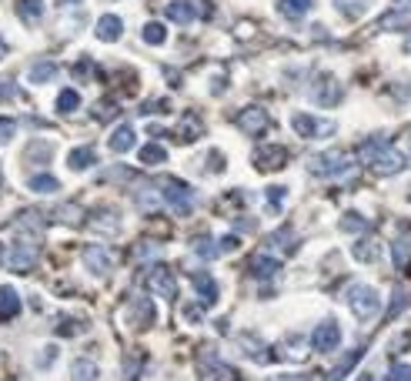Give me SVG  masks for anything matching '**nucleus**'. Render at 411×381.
<instances>
[{
    "mask_svg": "<svg viewBox=\"0 0 411 381\" xmlns=\"http://www.w3.org/2000/svg\"><path fill=\"white\" fill-rule=\"evenodd\" d=\"M308 167H311V174H317V178H338V174H344L351 167V157L344 154V151H338V147H331L325 154L311 157Z\"/></svg>",
    "mask_w": 411,
    "mask_h": 381,
    "instance_id": "4",
    "label": "nucleus"
},
{
    "mask_svg": "<svg viewBox=\"0 0 411 381\" xmlns=\"http://www.w3.org/2000/svg\"><path fill=\"white\" fill-rule=\"evenodd\" d=\"M388 381H411V365H391Z\"/></svg>",
    "mask_w": 411,
    "mask_h": 381,
    "instance_id": "42",
    "label": "nucleus"
},
{
    "mask_svg": "<svg viewBox=\"0 0 411 381\" xmlns=\"http://www.w3.org/2000/svg\"><path fill=\"white\" fill-rule=\"evenodd\" d=\"M334 7H338V13H344V17H361L368 7H371V0H334Z\"/></svg>",
    "mask_w": 411,
    "mask_h": 381,
    "instance_id": "31",
    "label": "nucleus"
},
{
    "mask_svg": "<svg viewBox=\"0 0 411 381\" xmlns=\"http://www.w3.org/2000/svg\"><path fill=\"white\" fill-rule=\"evenodd\" d=\"M395 4H398V7H405V11L411 7V0H395Z\"/></svg>",
    "mask_w": 411,
    "mask_h": 381,
    "instance_id": "49",
    "label": "nucleus"
},
{
    "mask_svg": "<svg viewBox=\"0 0 411 381\" xmlns=\"http://www.w3.org/2000/svg\"><path fill=\"white\" fill-rule=\"evenodd\" d=\"M134 204L141 207L144 215H157V207H161V194H154L151 184H137V188H134Z\"/></svg>",
    "mask_w": 411,
    "mask_h": 381,
    "instance_id": "17",
    "label": "nucleus"
},
{
    "mask_svg": "<svg viewBox=\"0 0 411 381\" xmlns=\"http://www.w3.org/2000/svg\"><path fill=\"white\" fill-rule=\"evenodd\" d=\"M194 254H201V258L214 261V258L221 254V248H218V244H214L211 238H198V241H194Z\"/></svg>",
    "mask_w": 411,
    "mask_h": 381,
    "instance_id": "36",
    "label": "nucleus"
},
{
    "mask_svg": "<svg viewBox=\"0 0 411 381\" xmlns=\"http://www.w3.org/2000/svg\"><path fill=\"white\" fill-rule=\"evenodd\" d=\"M237 131H244V134H261V131H268V110L264 108H244L241 114H237Z\"/></svg>",
    "mask_w": 411,
    "mask_h": 381,
    "instance_id": "11",
    "label": "nucleus"
},
{
    "mask_svg": "<svg viewBox=\"0 0 411 381\" xmlns=\"http://www.w3.org/2000/svg\"><path fill=\"white\" fill-rule=\"evenodd\" d=\"M57 77V64H50V60H40L30 67V84H47Z\"/></svg>",
    "mask_w": 411,
    "mask_h": 381,
    "instance_id": "30",
    "label": "nucleus"
},
{
    "mask_svg": "<svg viewBox=\"0 0 411 381\" xmlns=\"http://www.w3.org/2000/svg\"><path fill=\"white\" fill-rule=\"evenodd\" d=\"M284 194H288V188H268V204H271V211H278L281 207V201H284Z\"/></svg>",
    "mask_w": 411,
    "mask_h": 381,
    "instance_id": "43",
    "label": "nucleus"
},
{
    "mask_svg": "<svg viewBox=\"0 0 411 381\" xmlns=\"http://www.w3.org/2000/svg\"><path fill=\"white\" fill-rule=\"evenodd\" d=\"M237 244H241V241H237L235 234H224V238H221V244H218V248H221V254H227V251H237Z\"/></svg>",
    "mask_w": 411,
    "mask_h": 381,
    "instance_id": "44",
    "label": "nucleus"
},
{
    "mask_svg": "<svg viewBox=\"0 0 411 381\" xmlns=\"http://www.w3.org/2000/svg\"><path fill=\"white\" fill-rule=\"evenodd\" d=\"M21 311V295L13 288H0V322H7Z\"/></svg>",
    "mask_w": 411,
    "mask_h": 381,
    "instance_id": "22",
    "label": "nucleus"
},
{
    "mask_svg": "<svg viewBox=\"0 0 411 381\" xmlns=\"http://www.w3.org/2000/svg\"><path fill=\"white\" fill-rule=\"evenodd\" d=\"M84 264H87L94 274H107L114 261H111V254H107L104 244H87V248H84Z\"/></svg>",
    "mask_w": 411,
    "mask_h": 381,
    "instance_id": "14",
    "label": "nucleus"
},
{
    "mask_svg": "<svg viewBox=\"0 0 411 381\" xmlns=\"http://www.w3.org/2000/svg\"><path fill=\"white\" fill-rule=\"evenodd\" d=\"M128 318L134 328H151L157 322V311L147 298H130V308H128Z\"/></svg>",
    "mask_w": 411,
    "mask_h": 381,
    "instance_id": "13",
    "label": "nucleus"
},
{
    "mask_svg": "<svg viewBox=\"0 0 411 381\" xmlns=\"http://www.w3.org/2000/svg\"><path fill=\"white\" fill-rule=\"evenodd\" d=\"M348 308L354 311L358 322H375L378 314H381V295H378V288L354 285L348 291Z\"/></svg>",
    "mask_w": 411,
    "mask_h": 381,
    "instance_id": "3",
    "label": "nucleus"
},
{
    "mask_svg": "<svg viewBox=\"0 0 411 381\" xmlns=\"http://www.w3.org/2000/svg\"><path fill=\"white\" fill-rule=\"evenodd\" d=\"M71 375H74V381H94L97 378V365H94V361H74Z\"/></svg>",
    "mask_w": 411,
    "mask_h": 381,
    "instance_id": "34",
    "label": "nucleus"
},
{
    "mask_svg": "<svg viewBox=\"0 0 411 381\" xmlns=\"http://www.w3.org/2000/svg\"><path fill=\"white\" fill-rule=\"evenodd\" d=\"M271 381H308V378H301V375H281V378H271Z\"/></svg>",
    "mask_w": 411,
    "mask_h": 381,
    "instance_id": "46",
    "label": "nucleus"
},
{
    "mask_svg": "<svg viewBox=\"0 0 411 381\" xmlns=\"http://www.w3.org/2000/svg\"><path fill=\"white\" fill-rule=\"evenodd\" d=\"M27 188L34 190V194H57V190H60V181L50 178V174H34V178L27 181Z\"/></svg>",
    "mask_w": 411,
    "mask_h": 381,
    "instance_id": "28",
    "label": "nucleus"
},
{
    "mask_svg": "<svg viewBox=\"0 0 411 381\" xmlns=\"http://www.w3.org/2000/svg\"><path fill=\"white\" fill-rule=\"evenodd\" d=\"M60 4H64V7H71V4H81V0H60Z\"/></svg>",
    "mask_w": 411,
    "mask_h": 381,
    "instance_id": "50",
    "label": "nucleus"
},
{
    "mask_svg": "<svg viewBox=\"0 0 411 381\" xmlns=\"http://www.w3.org/2000/svg\"><path fill=\"white\" fill-rule=\"evenodd\" d=\"M311 4L315 0H278V11L288 17V21H298V17H305L311 11Z\"/></svg>",
    "mask_w": 411,
    "mask_h": 381,
    "instance_id": "26",
    "label": "nucleus"
},
{
    "mask_svg": "<svg viewBox=\"0 0 411 381\" xmlns=\"http://www.w3.org/2000/svg\"><path fill=\"white\" fill-rule=\"evenodd\" d=\"M94 161H97L94 147H74L71 154H67V167H71V171H87Z\"/></svg>",
    "mask_w": 411,
    "mask_h": 381,
    "instance_id": "23",
    "label": "nucleus"
},
{
    "mask_svg": "<svg viewBox=\"0 0 411 381\" xmlns=\"http://www.w3.org/2000/svg\"><path fill=\"white\" fill-rule=\"evenodd\" d=\"M7 57V44H4V37H0V60Z\"/></svg>",
    "mask_w": 411,
    "mask_h": 381,
    "instance_id": "48",
    "label": "nucleus"
},
{
    "mask_svg": "<svg viewBox=\"0 0 411 381\" xmlns=\"http://www.w3.org/2000/svg\"><path fill=\"white\" fill-rule=\"evenodd\" d=\"M201 131H204V120H201L194 110H188V114H184V124H177L174 141L191 144V141H198V137H201Z\"/></svg>",
    "mask_w": 411,
    "mask_h": 381,
    "instance_id": "16",
    "label": "nucleus"
},
{
    "mask_svg": "<svg viewBox=\"0 0 411 381\" xmlns=\"http://www.w3.org/2000/svg\"><path fill=\"white\" fill-rule=\"evenodd\" d=\"M147 281H151V288H154V295H157V298H167V301L177 298V278H174L171 268L154 264L151 271H147Z\"/></svg>",
    "mask_w": 411,
    "mask_h": 381,
    "instance_id": "7",
    "label": "nucleus"
},
{
    "mask_svg": "<svg viewBox=\"0 0 411 381\" xmlns=\"http://www.w3.org/2000/svg\"><path fill=\"white\" fill-rule=\"evenodd\" d=\"M315 101L317 104H325V108H331V104H338L341 101V84L331 77V74H321V84H317L315 91Z\"/></svg>",
    "mask_w": 411,
    "mask_h": 381,
    "instance_id": "15",
    "label": "nucleus"
},
{
    "mask_svg": "<svg viewBox=\"0 0 411 381\" xmlns=\"http://www.w3.org/2000/svg\"><path fill=\"white\" fill-rule=\"evenodd\" d=\"M11 94V81H0V97Z\"/></svg>",
    "mask_w": 411,
    "mask_h": 381,
    "instance_id": "47",
    "label": "nucleus"
},
{
    "mask_svg": "<svg viewBox=\"0 0 411 381\" xmlns=\"http://www.w3.org/2000/svg\"><path fill=\"white\" fill-rule=\"evenodd\" d=\"M291 127H294L298 137H308V141L317 137V134H331V131H334V124H331V120H317V118H311V114H294Z\"/></svg>",
    "mask_w": 411,
    "mask_h": 381,
    "instance_id": "9",
    "label": "nucleus"
},
{
    "mask_svg": "<svg viewBox=\"0 0 411 381\" xmlns=\"http://www.w3.org/2000/svg\"><path fill=\"white\" fill-rule=\"evenodd\" d=\"M17 134V120L13 118H0V144H7Z\"/></svg>",
    "mask_w": 411,
    "mask_h": 381,
    "instance_id": "41",
    "label": "nucleus"
},
{
    "mask_svg": "<svg viewBox=\"0 0 411 381\" xmlns=\"http://www.w3.org/2000/svg\"><path fill=\"white\" fill-rule=\"evenodd\" d=\"M358 154H361V161L368 167H375L378 174H398L401 167H405V154L395 151V147L385 141V134L368 137V141L358 147Z\"/></svg>",
    "mask_w": 411,
    "mask_h": 381,
    "instance_id": "1",
    "label": "nucleus"
},
{
    "mask_svg": "<svg viewBox=\"0 0 411 381\" xmlns=\"http://www.w3.org/2000/svg\"><path fill=\"white\" fill-rule=\"evenodd\" d=\"M364 227H368V221L361 215H354V211H348L341 217V231H364Z\"/></svg>",
    "mask_w": 411,
    "mask_h": 381,
    "instance_id": "39",
    "label": "nucleus"
},
{
    "mask_svg": "<svg viewBox=\"0 0 411 381\" xmlns=\"http://www.w3.org/2000/svg\"><path fill=\"white\" fill-rule=\"evenodd\" d=\"M278 271H281V264L274 261V258H268V254H254V258H251V274H254V278L271 281Z\"/></svg>",
    "mask_w": 411,
    "mask_h": 381,
    "instance_id": "21",
    "label": "nucleus"
},
{
    "mask_svg": "<svg viewBox=\"0 0 411 381\" xmlns=\"http://www.w3.org/2000/svg\"><path fill=\"white\" fill-rule=\"evenodd\" d=\"M405 50H408V54H411V37H408V40H405Z\"/></svg>",
    "mask_w": 411,
    "mask_h": 381,
    "instance_id": "51",
    "label": "nucleus"
},
{
    "mask_svg": "<svg viewBox=\"0 0 411 381\" xmlns=\"http://www.w3.org/2000/svg\"><path fill=\"white\" fill-rule=\"evenodd\" d=\"M141 365H144V351H141V348H134V351H130V358H124V378L137 381V371H141Z\"/></svg>",
    "mask_w": 411,
    "mask_h": 381,
    "instance_id": "32",
    "label": "nucleus"
},
{
    "mask_svg": "<svg viewBox=\"0 0 411 381\" xmlns=\"http://www.w3.org/2000/svg\"><path fill=\"white\" fill-rule=\"evenodd\" d=\"M338 345H341V328L334 322H321L311 331V348L315 351H334Z\"/></svg>",
    "mask_w": 411,
    "mask_h": 381,
    "instance_id": "10",
    "label": "nucleus"
},
{
    "mask_svg": "<svg viewBox=\"0 0 411 381\" xmlns=\"http://www.w3.org/2000/svg\"><path fill=\"white\" fill-rule=\"evenodd\" d=\"M401 308H405V295H398V301H391V311L388 314L395 318V314H401Z\"/></svg>",
    "mask_w": 411,
    "mask_h": 381,
    "instance_id": "45",
    "label": "nucleus"
},
{
    "mask_svg": "<svg viewBox=\"0 0 411 381\" xmlns=\"http://www.w3.org/2000/svg\"><path fill=\"white\" fill-rule=\"evenodd\" d=\"M17 13H21V21H27V24H37L40 13H44V0H17Z\"/></svg>",
    "mask_w": 411,
    "mask_h": 381,
    "instance_id": "27",
    "label": "nucleus"
},
{
    "mask_svg": "<svg viewBox=\"0 0 411 381\" xmlns=\"http://www.w3.org/2000/svg\"><path fill=\"white\" fill-rule=\"evenodd\" d=\"M120 30H124V24H120L118 13H107V17H101V21H97V37H101V40H107V44H114V40L120 37Z\"/></svg>",
    "mask_w": 411,
    "mask_h": 381,
    "instance_id": "20",
    "label": "nucleus"
},
{
    "mask_svg": "<svg viewBox=\"0 0 411 381\" xmlns=\"http://www.w3.org/2000/svg\"><path fill=\"white\" fill-rule=\"evenodd\" d=\"M191 281H194V288H198L201 305H208V308H211V305H218V285H214V278L194 271V274H191Z\"/></svg>",
    "mask_w": 411,
    "mask_h": 381,
    "instance_id": "18",
    "label": "nucleus"
},
{
    "mask_svg": "<svg viewBox=\"0 0 411 381\" xmlns=\"http://www.w3.org/2000/svg\"><path fill=\"white\" fill-rule=\"evenodd\" d=\"M77 108H81V94H77V91H64V94L57 97V110H60V114H74Z\"/></svg>",
    "mask_w": 411,
    "mask_h": 381,
    "instance_id": "35",
    "label": "nucleus"
},
{
    "mask_svg": "<svg viewBox=\"0 0 411 381\" xmlns=\"http://www.w3.org/2000/svg\"><path fill=\"white\" fill-rule=\"evenodd\" d=\"M288 147H281V144H264L258 154H254V167L258 171H281L284 164H288Z\"/></svg>",
    "mask_w": 411,
    "mask_h": 381,
    "instance_id": "8",
    "label": "nucleus"
},
{
    "mask_svg": "<svg viewBox=\"0 0 411 381\" xmlns=\"http://www.w3.org/2000/svg\"><path fill=\"white\" fill-rule=\"evenodd\" d=\"M201 371L208 375V381H237V371L231 368V365L218 361V355H214V351H208V355L201 358Z\"/></svg>",
    "mask_w": 411,
    "mask_h": 381,
    "instance_id": "12",
    "label": "nucleus"
},
{
    "mask_svg": "<svg viewBox=\"0 0 411 381\" xmlns=\"http://www.w3.org/2000/svg\"><path fill=\"white\" fill-rule=\"evenodd\" d=\"M164 13L174 24L188 27L194 17H211V0H171L164 7Z\"/></svg>",
    "mask_w": 411,
    "mask_h": 381,
    "instance_id": "5",
    "label": "nucleus"
},
{
    "mask_svg": "<svg viewBox=\"0 0 411 381\" xmlns=\"http://www.w3.org/2000/svg\"><path fill=\"white\" fill-rule=\"evenodd\" d=\"M144 40H147V44H164L167 40L164 24H147L144 27Z\"/></svg>",
    "mask_w": 411,
    "mask_h": 381,
    "instance_id": "37",
    "label": "nucleus"
},
{
    "mask_svg": "<svg viewBox=\"0 0 411 381\" xmlns=\"http://www.w3.org/2000/svg\"><path fill=\"white\" fill-rule=\"evenodd\" d=\"M167 161V151L161 147V144H147V147H141V164H164Z\"/></svg>",
    "mask_w": 411,
    "mask_h": 381,
    "instance_id": "33",
    "label": "nucleus"
},
{
    "mask_svg": "<svg viewBox=\"0 0 411 381\" xmlns=\"http://www.w3.org/2000/svg\"><path fill=\"white\" fill-rule=\"evenodd\" d=\"M361 381H375V378H371V375H361Z\"/></svg>",
    "mask_w": 411,
    "mask_h": 381,
    "instance_id": "52",
    "label": "nucleus"
},
{
    "mask_svg": "<svg viewBox=\"0 0 411 381\" xmlns=\"http://www.w3.org/2000/svg\"><path fill=\"white\" fill-rule=\"evenodd\" d=\"M358 358H361V351H348V355H344V361H338V365H334V368L325 375V381H341L344 375H348V371L354 368V365H358Z\"/></svg>",
    "mask_w": 411,
    "mask_h": 381,
    "instance_id": "29",
    "label": "nucleus"
},
{
    "mask_svg": "<svg viewBox=\"0 0 411 381\" xmlns=\"http://www.w3.org/2000/svg\"><path fill=\"white\" fill-rule=\"evenodd\" d=\"M157 188H164L161 198H164L167 207H171L177 217H188L191 211H194V190H191V184H184V181H177V178H161Z\"/></svg>",
    "mask_w": 411,
    "mask_h": 381,
    "instance_id": "2",
    "label": "nucleus"
},
{
    "mask_svg": "<svg viewBox=\"0 0 411 381\" xmlns=\"http://www.w3.org/2000/svg\"><path fill=\"white\" fill-rule=\"evenodd\" d=\"M111 118H118V108H114L111 101H104V104L97 101V104H94V120H101V124H104V120H111Z\"/></svg>",
    "mask_w": 411,
    "mask_h": 381,
    "instance_id": "40",
    "label": "nucleus"
},
{
    "mask_svg": "<svg viewBox=\"0 0 411 381\" xmlns=\"http://www.w3.org/2000/svg\"><path fill=\"white\" fill-rule=\"evenodd\" d=\"M354 258H358V261H378V248H375V241H361V244L354 248Z\"/></svg>",
    "mask_w": 411,
    "mask_h": 381,
    "instance_id": "38",
    "label": "nucleus"
},
{
    "mask_svg": "<svg viewBox=\"0 0 411 381\" xmlns=\"http://www.w3.org/2000/svg\"><path fill=\"white\" fill-rule=\"evenodd\" d=\"M378 27L381 30H405V27H411V11H391V13H385L381 21H378Z\"/></svg>",
    "mask_w": 411,
    "mask_h": 381,
    "instance_id": "24",
    "label": "nucleus"
},
{
    "mask_svg": "<svg viewBox=\"0 0 411 381\" xmlns=\"http://www.w3.org/2000/svg\"><path fill=\"white\" fill-rule=\"evenodd\" d=\"M237 341H241V345L247 348L244 355L251 358V361H261V365H268V361H271V355H268V345H264V341H261V345H258V341H254L251 334H241Z\"/></svg>",
    "mask_w": 411,
    "mask_h": 381,
    "instance_id": "25",
    "label": "nucleus"
},
{
    "mask_svg": "<svg viewBox=\"0 0 411 381\" xmlns=\"http://www.w3.org/2000/svg\"><path fill=\"white\" fill-rule=\"evenodd\" d=\"M134 144H137L134 127H130V124H120L118 131H114V137H111V151H114V154H128V151H134Z\"/></svg>",
    "mask_w": 411,
    "mask_h": 381,
    "instance_id": "19",
    "label": "nucleus"
},
{
    "mask_svg": "<svg viewBox=\"0 0 411 381\" xmlns=\"http://www.w3.org/2000/svg\"><path fill=\"white\" fill-rule=\"evenodd\" d=\"M37 254H40V248H37L34 241H17L11 248V254H7V268H11L13 274H30L37 264Z\"/></svg>",
    "mask_w": 411,
    "mask_h": 381,
    "instance_id": "6",
    "label": "nucleus"
}]
</instances>
